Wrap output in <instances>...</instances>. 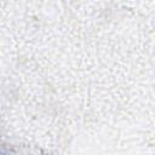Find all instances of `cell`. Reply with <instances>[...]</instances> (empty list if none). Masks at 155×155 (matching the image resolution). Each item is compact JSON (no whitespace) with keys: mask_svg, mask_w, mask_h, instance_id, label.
Listing matches in <instances>:
<instances>
[{"mask_svg":"<svg viewBox=\"0 0 155 155\" xmlns=\"http://www.w3.org/2000/svg\"><path fill=\"white\" fill-rule=\"evenodd\" d=\"M0 155H12V154L5 149H0Z\"/></svg>","mask_w":155,"mask_h":155,"instance_id":"obj_1","label":"cell"}]
</instances>
